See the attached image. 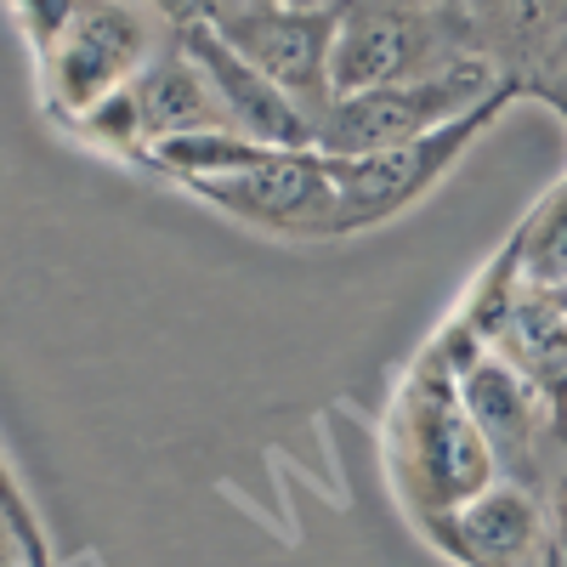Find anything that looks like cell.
Returning <instances> with one entry per match:
<instances>
[{
    "instance_id": "obj_1",
    "label": "cell",
    "mask_w": 567,
    "mask_h": 567,
    "mask_svg": "<svg viewBox=\"0 0 567 567\" xmlns=\"http://www.w3.org/2000/svg\"><path fill=\"white\" fill-rule=\"evenodd\" d=\"M381 449H386V477L420 534H432L449 511L477 499L499 477L477 420H471V409L460 398L454 347L443 329L403 369V381L386 403Z\"/></svg>"
},
{
    "instance_id": "obj_2",
    "label": "cell",
    "mask_w": 567,
    "mask_h": 567,
    "mask_svg": "<svg viewBox=\"0 0 567 567\" xmlns=\"http://www.w3.org/2000/svg\"><path fill=\"white\" fill-rule=\"evenodd\" d=\"M171 45L176 29L154 12V0H80L58 45L34 63L40 103L69 131L114 91H125L154 58H165Z\"/></svg>"
},
{
    "instance_id": "obj_3",
    "label": "cell",
    "mask_w": 567,
    "mask_h": 567,
    "mask_svg": "<svg viewBox=\"0 0 567 567\" xmlns=\"http://www.w3.org/2000/svg\"><path fill=\"white\" fill-rule=\"evenodd\" d=\"M516 91L523 85H505L483 109H471V114L425 131L414 142H398V148H381V154H323L329 182H336V239H358L369 227H386V221L409 216L499 125V114L511 109Z\"/></svg>"
},
{
    "instance_id": "obj_4",
    "label": "cell",
    "mask_w": 567,
    "mask_h": 567,
    "mask_svg": "<svg viewBox=\"0 0 567 567\" xmlns=\"http://www.w3.org/2000/svg\"><path fill=\"white\" fill-rule=\"evenodd\" d=\"M465 29L449 0H341L329 45V97L420 80L465 58Z\"/></svg>"
},
{
    "instance_id": "obj_5",
    "label": "cell",
    "mask_w": 567,
    "mask_h": 567,
    "mask_svg": "<svg viewBox=\"0 0 567 567\" xmlns=\"http://www.w3.org/2000/svg\"><path fill=\"white\" fill-rule=\"evenodd\" d=\"M516 80H505L488 58L465 52L420 80H398V85H374L358 97H336L329 114L318 120V154H381L398 142H414L425 131H437L471 109H483L494 91H505Z\"/></svg>"
},
{
    "instance_id": "obj_6",
    "label": "cell",
    "mask_w": 567,
    "mask_h": 567,
    "mask_svg": "<svg viewBox=\"0 0 567 567\" xmlns=\"http://www.w3.org/2000/svg\"><path fill=\"white\" fill-rule=\"evenodd\" d=\"M443 336L454 347V374H460V398L477 420V432L499 465V477L511 483H545L550 460L567 449V432H561V409L545 386H534L523 369L511 358H499L494 347L471 341L465 329L449 318Z\"/></svg>"
},
{
    "instance_id": "obj_7",
    "label": "cell",
    "mask_w": 567,
    "mask_h": 567,
    "mask_svg": "<svg viewBox=\"0 0 567 567\" xmlns=\"http://www.w3.org/2000/svg\"><path fill=\"white\" fill-rule=\"evenodd\" d=\"M182 187L210 210H221L227 221L267 233V239H296V245L336 239V182H329L318 148H272L256 165L194 176Z\"/></svg>"
},
{
    "instance_id": "obj_8",
    "label": "cell",
    "mask_w": 567,
    "mask_h": 567,
    "mask_svg": "<svg viewBox=\"0 0 567 567\" xmlns=\"http://www.w3.org/2000/svg\"><path fill=\"white\" fill-rule=\"evenodd\" d=\"M341 0H239L221 23V40L278 91H290L318 125L329 114V45H336Z\"/></svg>"
},
{
    "instance_id": "obj_9",
    "label": "cell",
    "mask_w": 567,
    "mask_h": 567,
    "mask_svg": "<svg viewBox=\"0 0 567 567\" xmlns=\"http://www.w3.org/2000/svg\"><path fill=\"white\" fill-rule=\"evenodd\" d=\"M425 539L460 567H556L545 494L511 477H494L477 499L449 511Z\"/></svg>"
},
{
    "instance_id": "obj_10",
    "label": "cell",
    "mask_w": 567,
    "mask_h": 567,
    "mask_svg": "<svg viewBox=\"0 0 567 567\" xmlns=\"http://www.w3.org/2000/svg\"><path fill=\"white\" fill-rule=\"evenodd\" d=\"M176 45L210 80L227 125L239 131V136L261 142V148H318V125L301 114V103L290 97V91H278L261 69H250L221 40V29H182Z\"/></svg>"
},
{
    "instance_id": "obj_11",
    "label": "cell",
    "mask_w": 567,
    "mask_h": 567,
    "mask_svg": "<svg viewBox=\"0 0 567 567\" xmlns=\"http://www.w3.org/2000/svg\"><path fill=\"white\" fill-rule=\"evenodd\" d=\"M465 45L505 80L534 91L567 52V0H449Z\"/></svg>"
},
{
    "instance_id": "obj_12",
    "label": "cell",
    "mask_w": 567,
    "mask_h": 567,
    "mask_svg": "<svg viewBox=\"0 0 567 567\" xmlns=\"http://www.w3.org/2000/svg\"><path fill=\"white\" fill-rule=\"evenodd\" d=\"M131 103H136V120H142V136H148V148L165 136H194V131H233L210 80L194 69V58L182 52V45H171L165 58H154L148 69H142L131 85ZM148 159V154H142Z\"/></svg>"
},
{
    "instance_id": "obj_13",
    "label": "cell",
    "mask_w": 567,
    "mask_h": 567,
    "mask_svg": "<svg viewBox=\"0 0 567 567\" xmlns=\"http://www.w3.org/2000/svg\"><path fill=\"white\" fill-rule=\"evenodd\" d=\"M516 267H523L528 284H545V290H567V171L556 176L550 194L516 221L511 233Z\"/></svg>"
},
{
    "instance_id": "obj_14",
    "label": "cell",
    "mask_w": 567,
    "mask_h": 567,
    "mask_svg": "<svg viewBox=\"0 0 567 567\" xmlns=\"http://www.w3.org/2000/svg\"><path fill=\"white\" fill-rule=\"evenodd\" d=\"M7 12H12L18 40L29 45V58L40 63L58 45V34L69 29V18L80 12V0H7Z\"/></svg>"
},
{
    "instance_id": "obj_15",
    "label": "cell",
    "mask_w": 567,
    "mask_h": 567,
    "mask_svg": "<svg viewBox=\"0 0 567 567\" xmlns=\"http://www.w3.org/2000/svg\"><path fill=\"white\" fill-rule=\"evenodd\" d=\"M0 567H52V539L23 528L7 505H0Z\"/></svg>"
},
{
    "instance_id": "obj_16",
    "label": "cell",
    "mask_w": 567,
    "mask_h": 567,
    "mask_svg": "<svg viewBox=\"0 0 567 567\" xmlns=\"http://www.w3.org/2000/svg\"><path fill=\"white\" fill-rule=\"evenodd\" d=\"M539 494H545V511H550V561L567 567V449L550 460Z\"/></svg>"
},
{
    "instance_id": "obj_17",
    "label": "cell",
    "mask_w": 567,
    "mask_h": 567,
    "mask_svg": "<svg viewBox=\"0 0 567 567\" xmlns=\"http://www.w3.org/2000/svg\"><path fill=\"white\" fill-rule=\"evenodd\" d=\"M239 7V0H154V12L182 34V29H221L227 12Z\"/></svg>"
},
{
    "instance_id": "obj_18",
    "label": "cell",
    "mask_w": 567,
    "mask_h": 567,
    "mask_svg": "<svg viewBox=\"0 0 567 567\" xmlns=\"http://www.w3.org/2000/svg\"><path fill=\"white\" fill-rule=\"evenodd\" d=\"M0 505H7L23 528L45 534V528H40V516H34V499H29V488H23V477H18V465H12V454H7V449H0Z\"/></svg>"
},
{
    "instance_id": "obj_19",
    "label": "cell",
    "mask_w": 567,
    "mask_h": 567,
    "mask_svg": "<svg viewBox=\"0 0 567 567\" xmlns=\"http://www.w3.org/2000/svg\"><path fill=\"white\" fill-rule=\"evenodd\" d=\"M534 91H539V97H550V109L567 120V74H561V80H539Z\"/></svg>"
}]
</instances>
